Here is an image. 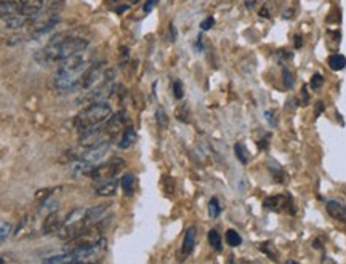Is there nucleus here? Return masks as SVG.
Instances as JSON below:
<instances>
[{"mask_svg": "<svg viewBox=\"0 0 346 264\" xmlns=\"http://www.w3.org/2000/svg\"><path fill=\"white\" fill-rule=\"evenodd\" d=\"M88 48V42L82 37H71V35H56L50 43L40 48L34 55V59L42 66H49L55 63H61L63 59L83 53Z\"/></svg>", "mask_w": 346, "mask_h": 264, "instance_id": "1", "label": "nucleus"}, {"mask_svg": "<svg viewBox=\"0 0 346 264\" xmlns=\"http://www.w3.org/2000/svg\"><path fill=\"white\" fill-rule=\"evenodd\" d=\"M111 115H112V109L107 103L104 101L91 103L90 106H87L85 109L77 114V117L74 118V127L80 131L90 130L104 124Z\"/></svg>", "mask_w": 346, "mask_h": 264, "instance_id": "2", "label": "nucleus"}, {"mask_svg": "<svg viewBox=\"0 0 346 264\" xmlns=\"http://www.w3.org/2000/svg\"><path fill=\"white\" fill-rule=\"evenodd\" d=\"M0 19L10 29H19L28 21V18L21 13L19 4L15 0H0Z\"/></svg>", "mask_w": 346, "mask_h": 264, "instance_id": "3", "label": "nucleus"}, {"mask_svg": "<svg viewBox=\"0 0 346 264\" xmlns=\"http://www.w3.org/2000/svg\"><path fill=\"white\" fill-rule=\"evenodd\" d=\"M124 166H125L124 159L117 157V159H112V160L106 162L103 165H95L87 176H90L91 179H95V181L103 183V181H107V179H112Z\"/></svg>", "mask_w": 346, "mask_h": 264, "instance_id": "4", "label": "nucleus"}, {"mask_svg": "<svg viewBox=\"0 0 346 264\" xmlns=\"http://www.w3.org/2000/svg\"><path fill=\"white\" fill-rule=\"evenodd\" d=\"M109 148H111L109 141H101V142H97V144H91V146L83 148L80 154H76V159L97 165L100 160L104 159V155L109 152Z\"/></svg>", "mask_w": 346, "mask_h": 264, "instance_id": "5", "label": "nucleus"}, {"mask_svg": "<svg viewBox=\"0 0 346 264\" xmlns=\"http://www.w3.org/2000/svg\"><path fill=\"white\" fill-rule=\"evenodd\" d=\"M112 91H114V85H112V82L111 80H104L103 83H100L98 87H95L91 91H90V94L87 96V101L91 104V103H101V101H104V100H107L109 96L112 94Z\"/></svg>", "mask_w": 346, "mask_h": 264, "instance_id": "6", "label": "nucleus"}, {"mask_svg": "<svg viewBox=\"0 0 346 264\" xmlns=\"http://www.w3.org/2000/svg\"><path fill=\"white\" fill-rule=\"evenodd\" d=\"M125 127V112H117L114 115H111L109 118L104 122V133L106 135H117L119 131H121L122 128Z\"/></svg>", "mask_w": 346, "mask_h": 264, "instance_id": "7", "label": "nucleus"}, {"mask_svg": "<svg viewBox=\"0 0 346 264\" xmlns=\"http://www.w3.org/2000/svg\"><path fill=\"white\" fill-rule=\"evenodd\" d=\"M63 226V220L59 216L58 211H52L47 214V218L42 224V234L43 235H50V234H56Z\"/></svg>", "mask_w": 346, "mask_h": 264, "instance_id": "8", "label": "nucleus"}, {"mask_svg": "<svg viewBox=\"0 0 346 264\" xmlns=\"http://www.w3.org/2000/svg\"><path fill=\"white\" fill-rule=\"evenodd\" d=\"M21 13L26 18L37 16L43 8V0H18Z\"/></svg>", "mask_w": 346, "mask_h": 264, "instance_id": "9", "label": "nucleus"}, {"mask_svg": "<svg viewBox=\"0 0 346 264\" xmlns=\"http://www.w3.org/2000/svg\"><path fill=\"white\" fill-rule=\"evenodd\" d=\"M107 208H109L107 205H97V207H91V208L85 210V214H83V223L87 224V227L100 223L104 218V213H106Z\"/></svg>", "mask_w": 346, "mask_h": 264, "instance_id": "10", "label": "nucleus"}, {"mask_svg": "<svg viewBox=\"0 0 346 264\" xmlns=\"http://www.w3.org/2000/svg\"><path fill=\"white\" fill-rule=\"evenodd\" d=\"M194 245H196V227H189L184 234V240H183V247H181V251L183 255L181 258H186L193 253L194 250Z\"/></svg>", "mask_w": 346, "mask_h": 264, "instance_id": "11", "label": "nucleus"}, {"mask_svg": "<svg viewBox=\"0 0 346 264\" xmlns=\"http://www.w3.org/2000/svg\"><path fill=\"white\" fill-rule=\"evenodd\" d=\"M43 262H49V264H64V262H80V259H79L76 251H64L63 255H56V256L45 258Z\"/></svg>", "mask_w": 346, "mask_h": 264, "instance_id": "12", "label": "nucleus"}, {"mask_svg": "<svg viewBox=\"0 0 346 264\" xmlns=\"http://www.w3.org/2000/svg\"><path fill=\"white\" fill-rule=\"evenodd\" d=\"M327 211L332 218H335L338 221H344L346 220V208L343 203H340L338 200H329L327 202Z\"/></svg>", "mask_w": 346, "mask_h": 264, "instance_id": "13", "label": "nucleus"}, {"mask_svg": "<svg viewBox=\"0 0 346 264\" xmlns=\"http://www.w3.org/2000/svg\"><path fill=\"white\" fill-rule=\"evenodd\" d=\"M117 186H119V183L112 178V179H107V181H103L97 189H95V192H97V196H101V197H112L117 190Z\"/></svg>", "mask_w": 346, "mask_h": 264, "instance_id": "14", "label": "nucleus"}, {"mask_svg": "<svg viewBox=\"0 0 346 264\" xmlns=\"http://www.w3.org/2000/svg\"><path fill=\"white\" fill-rule=\"evenodd\" d=\"M135 141H136V131L132 127H128L124 130L122 138L119 141V149H130L135 144Z\"/></svg>", "mask_w": 346, "mask_h": 264, "instance_id": "15", "label": "nucleus"}, {"mask_svg": "<svg viewBox=\"0 0 346 264\" xmlns=\"http://www.w3.org/2000/svg\"><path fill=\"white\" fill-rule=\"evenodd\" d=\"M285 197L284 196H274V197H269L265 200V207L266 208H271L274 211H279V210H284L285 208Z\"/></svg>", "mask_w": 346, "mask_h": 264, "instance_id": "16", "label": "nucleus"}, {"mask_svg": "<svg viewBox=\"0 0 346 264\" xmlns=\"http://www.w3.org/2000/svg\"><path fill=\"white\" fill-rule=\"evenodd\" d=\"M329 66L332 70H343L346 67V58L343 55H332L329 58Z\"/></svg>", "mask_w": 346, "mask_h": 264, "instance_id": "17", "label": "nucleus"}, {"mask_svg": "<svg viewBox=\"0 0 346 264\" xmlns=\"http://www.w3.org/2000/svg\"><path fill=\"white\" fill-rule=\"evenodd\" d=\"M121 184H122V189H124V192H125V196H130V194H132V192H133L135 176H133L132 173H125V175L122 176Z\"/></svg>", "mask_w": 346, "mask_h": 264, "instance_id": "18", "label": "nucleus"}, {"mask_svg": "<svg viewBox=\"0 0 346 264\" xmlns=\"http://www.w3.org/2000/svg\"><path fill=\"white\" fill-rule=\"evenodd\" d=\"M268 168L271 170V175H272V178L276 179V181H279V183H282L284 179H285V173H284V170L281 168V165H278L274 160H269L268 162Z\"/></svg>", "mask_w": 346, "mask_h": 264, "instance_id": "19", "label": "nucleus"}, {"mask_svg": "<svg viewBox=\"0 0 346 264\" xmlns=\"http://www.w3.org/2000/svg\"><path fill=\"white\" fill-rule=\"evenodd\" d=\"M209 242H210V245H212V248H213L215 251H221V250H223L221 237H220L218 231L212 229V231L209 232Z\"/></svg>", "mask_w": 346, "mask_h": 264, "instance_id": "20", "label": "nucleus"}, {"mask_svg": "<svg viewBox=\"0 0 346 264\" xmlns=\"http://www.w3.org/2000/svg\"><path fill=\"white\" fill-rule=\"evenodd\" d=\"M226 242H228V245H231V247H239L242 244V238L237 231L228 229L226 231Z\"/></svg>", "mask_w": 346, "mask_h": 264, "instance_id": "21", "label": "nucleus"}, {"mask_svg": "<svg viewBox=\"0 0 346 264\" xmlns=\"http://www.w3.org/2000/svg\"><path fill=\"white\" fill-rule=\"evenodd\" d=\"M234 152H236V157L239 159V162H241L242 165L248 163V152H247V149L244 148V144L237 142L236 146H234Z\"/></svg>", "mask_w": 346, "mask_h": 264, "instance_id": "22", "label": "nucleus"}, {"mask_svg": "<svg viewBox=\"0 0 346 264\" xmlns=\"http://www.w3.org/2000/svg\"><path fill=\"white\" fill-rule=\"evenodd\" d=\"M220 213H221V205H220V202H218V199H212L210 202H209V214H210V218H218L220 216Z\"/></svg>", "mask_w": 346, "mask_h": 264, "instance_id": "23", "label": "nucleus"}, {"mask_svg": "<svg viewBox=\"0 0 346 264\" xmlns=\"http://www.w3.org/2000/svg\"><path fill=\"white\" fill-rule=\"evenodd\" d=\"M11 231H13V226H11L10 223L0 224V245H2L4 242H7V238L11 235Z\"/></svg>", "mask_w": 346, "mask_h": 264, "instance_id": "24", "label": "nucleus"}, {"mask_svg": "<svg viewBox=\"0 0 346 264\" xmlns=\"http://www.w3.org/2000/svg\"><path fill=\"white\" fill-rule=\"evenodd\" d=\"M176 118L181 120V122H188V120H189V111H188V106L186 104H181L176 109Z\"/></svg>", "mask_w": 346, "mask_h": 264, "instance_id": "25", "label": "nucleus"}, {"mask_svg": "<svg viewBox=\"0 0 346 264\" xmlns=\"http://www.w3.org/2000/svg\"><path fill=\"white\" fill-rule=\"evenodd\" d=\"M282 77H284V85L287 87L289 90H290V88H293L295 79H293L292 72H290L289 69H284V70H282Z\"/></svg>", "mask_w": 346, "mask_h": 264, "instance_id": "26", "label": "nucleus"}, {"mask_svg": "<svg viewBox=\"0 0 346 264\" xmlns=\"http://www.w3.org/2000/svg\"><path fill=\"white\" fill-rule=\"evenodd\" d=\"M173 94L176 100H183L184 90H183V83L180 80H175V83H173Z\"/></svg>", "mask_w": 346, "mask_h": 264, "instance_id": "27", "label": "nucleus"}, {"mask_svg": "<svg viewBox=\"0 0 346 264\" xmlns=\"http://www.w3.org/2000/svg\"><path fill=\"white\" fill-rule=\"evenodd\" d=\"M156 120H157V124H159V127L160 128H165L167 127V115H165V112H164V109H157L156 111Z\"/></svg>", "mask_w": 346, "mask_h": 264, "instance_id": "28", "label": "nucleus"}, {"mask_svg": "<svg viewBox=\"0 0 346 264\" xmlns=\"http://www.w3.org/2000/svg\"><path fill=\"white\" fill-rule=\"evenodd\" d=\"M322 83H324V77H322L320 74H314V76L311 77V87H313L314 90H319V88L322 87Z\"/></svg>", "mask_w": 346, "mask_h": 264, "instance_id": "29", "label": "nucleus"}, {"mask_svg": "<svg viewBox=\"0 0 346 264\" xmlns=\"http://www.w3.org/2000/svg\"><path fill=\"white\" fill-rule=\"evenodd\" d=\"M265 117H266V122H268L271 127H276V125H278L276 114H274L272 111H266V112H265Z\"/></svg>", "mask_w": 346, "mask_h": 264, "instance_id": "30", "label": "nucleus"}, {"mask_svg": "<svg viewBox=\"0 0 346 264\" xmlns=\"http://www.w3.org/2000/svg\"><path fill=\"white\" fill-rule=\"evenodd\" d=\"M213 24H215V19H213L212 16H209V18H205L204 21L200 22V29H202V31H209V29L213 26Z\"/></svg>", "mask_w": 346, "mask_h": 264, "instance_id": "31", "label": "nucleus"}, {"mask_svg": "<svg viewBox=\"0 0 346 264\" xmlns=\"http://www.w3.org/2000/svg\"><path fill=\"white\" fill-rule=\"evenodd\" d=\"M303 46V37L300 34L295 35V48H302Z\"/></svg>", "mask_w": 346, "mask_h": 264, "instance_id": "32", "label": "nucleus"}, {"mask_svg": "<svg viewBox=\"0 0 346 264\" xmlns=\"http://www.w3.org/2000/svg\"><path fill=\"white\" fill-rule=\"evenodd\" d=\"M154 4H156V0H146V4H145V11H146V13H149V11L152 10Z\"/></svg>", "mask_w": 346, "mask_h": 264, "instance_id": "33", "label": "nucleus"}, {"mask_svg": "<svg viewBox=\"0 0 346 264\" xmlns=\"http://www.w3.org/2000/svg\"><path fill=\"white\" fill-rule=\"evenodd\" d=\"M322 111H324V104H322V103H317V104H316V117H319Z\"/></svg>", "mask_w": 346, "mask_h": 264, "instance_id": "34", "label": "nucleus"}, {"mask_svg": "<svg viewBox=\"0 0 346 264\" xmlns=\"http://www.w3.org/2000/svg\"><path fill=\"white\" fill-rule=\"evenodd\" d=\"M308 90H306V87H303L302 88V94H303V104H308V93H306Z\"/></svg>", "mask_w": 346, "mask_h": 264, "instance_id": "35", "label": "nucleus"}, {"mask_svg": "<svg viewBox=\"0 0 346 264\" xmlns=\"http://www.w3.org/2000/svg\"><path fill=\"white\" fill-rule=\"evenodd\" d=\"M132 2H138V0H132Z\"/></svg>", "mask_w": 346, "mask_h": 264, "instance_id": "36", "label": "nucleus"}]
</instances>
